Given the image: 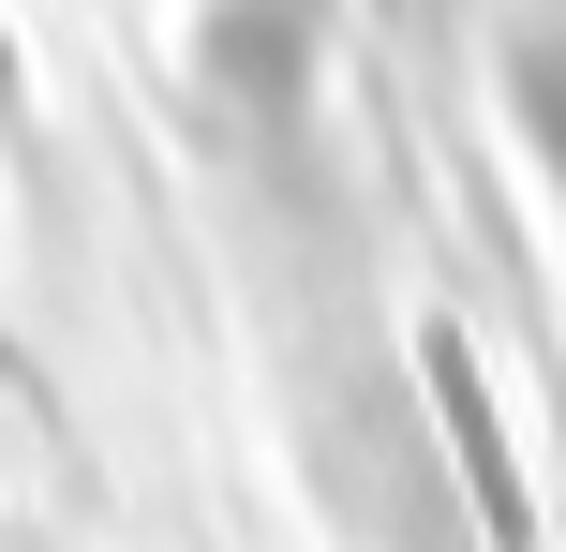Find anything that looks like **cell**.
<instances>
[{
  "label": "cell",
  "instance_id": "obj_1",
  "mask_svg": "<svg viewBox=\"0 0 566 552\" xmlns=\"http://www.w3.org/2000/svg\"><path fill=\"white\" fill-rule=\"evenodd\" d=\"M522 149H537V179H552V209H566V15L522 30Z\"/></svg>",
  "mask_w": 566,
  "mask_h": 552
}]
</instances>
